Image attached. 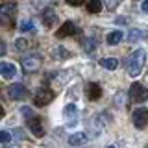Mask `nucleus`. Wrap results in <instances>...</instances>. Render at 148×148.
Here are the masks:
<instances>
[{"label": "nucleus", "instance_id": "obj_10", "mask_svg": "<svg viewBox=\"0 0 148 148\" xmlns=\"http://www.w3.org/2000/svg\"><path fill=\"white\" fill-rule=\"evenodd\" d=\"M65 120H67L69 126H72V124L78 122V109H76V106L69 104L67 108H65Z\"/></svg>", "mask_w": 148, "mask_h": 148}, {"label": "nucleus", "instance_id": "obj_2", "mask_svg": "<svg viewBox=\"0 0 148 148\" xmlns=\"http://www.w3.org/2000/svg\"><path fill=\"white\" fill-rule=\"evenodd\" d=\"M22 69H24L26 72H35V71H39L41 69V65H43V58L41 56H37V54H28L22 58Z\"/></svg>", "mask_w": 148, "mask_h": 148}, {"label": "nucleus", "instance_id": "obj_15", "mask_svg": "<svg viewBox=\"0 0 148 148\" xmlns=\"http://www.w3.org/2000/svg\"><path fill=\"white\" fill-rule=\"evenodd\" d=\"M100 67L108 69V71H115L119 67V59L115 58H106V59H100Z\"/></svg>", "mask_w": 148, "mask_h": 148}, {"label": "nucleus", "instance_id": "obj_11", "mask_svg": "<svg viewBox=\"0 0 148 148\" xmlns=\"http://www.w3.org/2000/svg\"><path fill=\"white\" fill-rule=\"evenodd\" d=\"M30 132L34 133L35 137H43L45 135V128H43V124H41V120L39 119H30Z\"/></svg>", "mask_w": 148, "mask_h": 148}, {"label": "nucleus", "instance_id": "obj_5", "mask_svg": "<svg viewBox=\"0 0 148 148\" xmlns=\"http://www.w3.org/2000/svg\"><path fill=\"white\" fill-rule=\"evenodd\" d=\"M26 95H28V91L22 83H13V85L8 87V96L11 100H22V98H26Z\"/></svg>", "mask_w": 148, "mask_h": 148}, {"label": "nucleus", "instance_id": "obj_6", "mask_svg": "<svg viewBox=\"0 0 148 148\" xmlns=\"http://www.w3.org/2000/svg\"><path fill=\"white\" fill-rule=\"evenodd\" d=\"M52 100H54V92L50 89H39L35 92V96H34L35 106H46V104H50Z\"/></svg>", "mask_w": 148, "mask_h": 148}, {"label": "nucleus", "instance_id": "obj_17", "mask_svg": "<svg viewBox=\"0 0 148 148\" xmlns=\"http://www.w3.org/2000/svg\"><path fill=\"white\" fill-rule=\"evenodd\" d=\"M87 11H89V13L102 11V2H100V0H89V2H87Z\"/></svg>", "mask_w": 148, "mask_h": 148}, {"label": "nucleus", "instance_id": "obj_28", "mask_svg": "<svg viewBox=\"0 0 148 148\" xmlns=\"http://www.w3.org/2000/svg\"><path fill=\"white\" fill-rule=\"evenodd\" d=\"M0 54H6V45H4V43L0 45Z\"/></svg>", "mask_w": 148, "mask_h": 148}, {"label": "nucleus", "instance_id": "obj_23", "mask_svg": "<svg viewBox=\"0 0 148 148\" xmlns=\"http://www.w3.org/2000/svg\"><path fill=\"white\" fill-rule=\"evenodd\" d=\"M22 113H24L26 119H35V117H34V111H32L30 108H22Z\"/></svg>", "mask_w": 148, "mask_h": 148}, {"label": "nucleus", "instance_id": "obj_22", "mask_svg": "<svg viewBox=\"0 0 148 148\" xmlns=\"http://www.w3.org/2000/svg\"><path fill=\"white\" fill-rule=\"evenodd\" d=\"M139 37H141V32H139V30H133V32H130V41H137Z\"/></svg>", "mask_w": 148, "mask_h": 148}, {"label": "nucleus", "instance_id": "obj_3", "mask_svg": "<svg viewBox=\"0 0 148 148\" xmlns=\"http://www.w3.org/2000/svg\"><path fill=\"white\" fill-rule=\"evenodd\" d=\"M130 98H132L133 102H145V100H148V89L143 83H132V87H130Z\"/></svg>", "mask_w": 148, "mask_h": 148}, {"label": "nucleus", "instance_id": "obj_7", "mask_svg": "<svg viewBox=\"0 0 148 148\" xmlns=\"http://www.w3.org/2000/svg\"><path fill=\"white\" fill-rule=\"evenodd\" d=\"M74 34H78V26L74 24L72 21H67L59 26V30L56 32V37L61 39V37H69V35H74Z\"/></svg>", "mask_w": 148, "mask_h": 148}, {"label": "nucleus", "instance_id": "obj_13", "mask_svg": "<svg viewBox=\"0 0 148 148\" xmlns=\"http://www.w3.org/2000/svg\"><path fill=\"white\" fill-rule=\"evenodd\" d=\"M85 143H87V135L82 133V132L72 133V135L69 137V145H72V146H82V145H85Z\"/></svg>", "mask_w": 148, "mask_h": 148}, {"label": "nucleus", "instance_id": "obj_1", "mask_svg": "<svg viewBox=\"0 0 148 148\" xmlns=\"http://www.w3.org/2000/svg\"><path fill=\"white\" fill-rule=\"evenodd\" d=\"M145 63H146V52L143 48L135 50L128 58V74L132 78H137L143 72V69H145Z\"/></svg>", "mask_w": 148, "mask_h": 148}, {"label": "nucleus", "instance_id": "obj_27", "mask_svg": "<svg viewBox=\"0 0 148 148\" xmlns=\"http://www.w3.org/2000/svg\"><path fill=\"white\" fill-rule=\"evenodd\" d=\"M143 11L148 13V0H145V2H143Z\"/></svg>", "mask_w": 148, "mask_h": 148}, {"label": "nucleus", "instance_id": "obj_24", "mask_svg": "<svg viewBox=\"0 0 148 148\" xmlns=\"http://www.w3.org/2000/svg\"><path fill=\"white\" fill-rule=\"evenodd\" d=\"M26 45H28V43H26V39H18V41H17V48H18V50H24V48H26Z\"/></svg>", "mask_w": 148, "mask_h": 148}, {"label": "nucleus", "instance_id": "obj_29", "mask_svg": "<svg viewBox=\"0 0 148 148\" xmlns=\"http://www.w3.org/2000/svg\"><path fill=\"white\" fill-rule=\"evenodd\" d=\"M4 148H18V146H4Z\"/></svg>", "mask_w": 148, "mask_h": 148}, {"label": "nucleus", "instance_id": "obj_20", "mask_svg": "<svg viewBox=\"0 0 148 148\" xmlns=\"http://www.w3.org/2000/svg\"><path fill=\"white\" fill-rule=\"evenodd\" d=\"M82 45H83V48H85L87 52H92V50H95V46H96V43H95V41H92V39H89V41L85 39V41H83Z\"/></svg>", "mask_w": 148, "mask_h": 148}, {"label": "nucleus", "instance_id": "obj_8", "mask_svg": "<svg viewBox=\"0 0 148 148\" xmlns=\"http://www.w3.org/2000/svg\"><path fill=\"white\" fill-rule=\"evenodd\" d=\"M15 15H17L15 4H2L0 6V17H2V21H11V18H15Z\"/></svg>", "mask_w": 148, "mask_h": 148}, {"label": "nucleus", "instance_id": "obj_16", "mask_svg": "<svg viewBox=\"0 0 148 148\" xmlns=\"http://www.w3.org/2000/svg\"><path fill=\"white\" fill-rule=\"evenodd\" d=\"M52 56H54V59H69L71 58V52L67 48H63V46H59V48L52 50Z\"/></svg>", "mask_w": 148, "mask_h": 148}, {"label": "nucleus", "instance_id": "obj_12", "mask_svg": "<svg viewBox=\"0 0 148 148\" xmlns=\"http://www.w3.org/2000/svg\"><path fill=\"white\" fill-rule=\"evenodd\" d=\"M85 91H87V96H89V100H98L100 95H102V89H100L98 83H89V85L85 87Z\"/></svg>", "mask_w": 148, "mask_h": 148}, {"label": "nucleus", "instance_id": "obj_14", "mask_svg": "<svg viewBox=\"0 0 148 148\" xmlns=\"http://www.w3.org/2000/svg\"><path fill=\"white\" fill-rule=\"evenodd\" d=\"M124 39V34L120 30H115V32H109L108 34V37H106V41H108V45H111V46H115V45H119L120 41Z\"/></svg>", "mask_w": 148, "mask_h": 148}, {"label": "nucleus", "instance_id": "obj_26", "mask_svg": "<svg viewBox=\"0 0 148 148\" xmlns=\"http://www.w3.org/2000/svg\"><path fill=\"white\" fill-rule=\"evenodd\" d=\"M69 4H71V6H82L83 4V0H67Z\"/></svg>", "mask_w": 148, "mask_h": 148}, {"label": "nucleus", "instance_id": "obj_18", "mask_svg": "<svg viewBox=\"0 0 148 148\" xmlns=\"http://www.w3.org/2000/svg\"><path fill=\"white\" fill-rule=\"evenodd\" d=\"M43 21H45V24L46 26H50L52 22L56 21V13L52 11V9H46V11L43 13Z\"/></svg>", "mask_w": 148, "mask_h": 148}, {"label": "nucleus", "instance_id": "obj_21", "mask_svg": "<svg viewBox=\"0 0 148 148\" xmlns=\"http://www.w3.org/2000/svg\"><path fill=\"white\" fill-rule=\"evenodd\" d=\"M9 139H11V137H9V133L6 132V130H4V132H0V141H2V145H8Z\"/></svg>", "mask_w": 148, "mask_h": 148}, {"label": "nucleus", "instance_id": "obj_25", "mask_svg": "<svg viewBox=\"0 0 148 148\" xmlns=\"http://www.w3.org/2000/svg\"><path fill=\"white\" fill-rule=\"evenodd\" d=\"M120 2V0H106V6H108L109 9H113L115 6H117V4Z\"/></svg>", "mask_w": 148, "mask_h": 148}, {"label": "nucleus", "instance_id": "obj_19", "mask_svg": "<svg viewBox=\"0 0 148 148\" xmlns=\"http://www.w3.org/2000/svg\"><path fill=\"white\" fill-rule=\"evenodd\" d=\"M21 30H22V32H34L35 26H34V22H32V21H24V22L21 24Z\"/></svg>", "mask_w": 148, "mask_h": 148}, {"label": "nucleus", "instance_id": "obj_30", "mask_svg": "<svg viewBox=\"0 0 148 148\" xmlns=\"http://www.w3.org/2000/svg\"><path fill=\"white\" fill-rule=\"evenodd\" d=\"M108 148H115V146H108Z\"/></svg>", "mask_w": 148, "mask_h": 148}, {"label": "nucleus", "instance_id": "obj_9", "mask_svg": "<svg viewBox=\"0 0 148 148\" xmlns=\"http://www.w3.org/2000/svg\"><path fill=\"white\" fill-rule=\"evenodd\" d=\"M0 74H2V78H6V80L15 78V74H17L15 65H13V63H8V61H2V63H0Z\"/></svg>", "mask_w": 148, "mask_h": 148}, {"label": "nucleus", "instance_id": "obj_4", "mask_svg": "<svg viewBox=\"0 0 148 148\" xmlns=\"http://www.w3.org/2000/svg\"><path fill=\"white\" fill-rule=\"evenodd\" d=\"M132 120H133V126H135V128L143 130V128L146 126V122H148V109H146V108H137V109H133Z\"/></svg>", "mask_w": 148, "mask_h": 148}]
</instances>
